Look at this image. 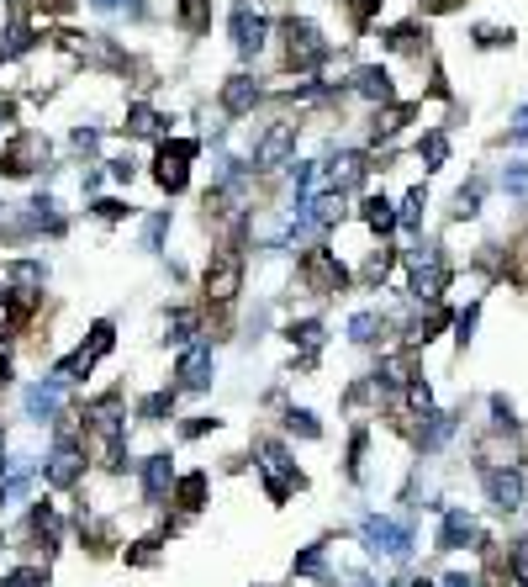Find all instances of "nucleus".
<instances>
[{"label": "nucleus", "mask_w": 528, "mask_h": 587, "mask_svg": "<svg viewBox=\"0 0 528 587\" xmlns=\"http://www.w3.org/2000/svg\"><path fill=\"white\" fill-rule=\"evenodd\" d=\"M85 424H90V445H96V455L117 471L122 466V439H127V424H122V397L106 392L101 402H90L85 408Z\"/></svg>", "instance_id": "f257e3e1"}, {"label": "nucleus", "mask_w": 528, "mask_h": 587, "mask_svg": "<svg viewBox=\"0 0 528 587\" xmlns=\"http://www.w3.org/2000/svg\"><path fill=\"white\" fill-rule=\"evenodd\" d=\"M259 476H264V492H270L275 503H286V498H291V487H301L296 461L275 445V439H264V445H259Z\"/></svg>", "instance_id": "f03ea898"}, {"label": "nucleus", "mask_w": 528, "mask_h": 587, "mask_svg": "<svg viewBox=\"0 0 528 587\" xmlns=\"http://www.w3.org/2000/svg\"><path fill=\"white\" fill-rule=\"evenodd\" d=\"M360 540L370 556H386V561H402L412 550V529L396 524V519H381V513H370V519L360 524Z\"/></svg>", "instance_id": "7ed1b4c3"}, {"label": "nucleus", "mask_w": 528, "mask_h": 587, "mask_svg": "<svg viewBox=\"0 0 528 587\" xmlns=\"http://www.w3.org/2000/svg\"><path fill=\"white\" fill-rule=\"evenodd\" d=\"M328 48H333V43L307 22V16H291V22H286V53H291L296 69H317V64L328 59Z\"/></svg>", "instance_id": "20e7f679"}, {"label": "nucleus", "mask_w": 528, "mask_h": 587, "mask_svg": "<svg viewBox=\"0 0 528 587\" xmlns=\"http://www.w3.org/2000/svg\"><path fill=\"white\" fill-rule=\"evenodd\" d=\"M201 154V143L196 138H175V143H164V154H159V164H154V180L175 196V191H185V180H191V159Z\"/></svg>", "instance_id": "39448f33"}, {"label": "nucleus", "mask_w": 528, "mask_h": 587, "mask_svg": "<svg viewBox=\"0 0 528 587\" xmlns=\"http://www.w3.org/2000/svg\"><path fill=\"white\" fill-rule=\"evenodd\" d=\"M481 482H486V498H492V508H497V513H518V508H523V498H528L523 471L486 466V471H481Z\"/></svg>", "instance_id": "423d86ee"}, {"label": "nucleus", "mask_w": 528, "mask_h": 587, "mask_svg": "<svg viewBox=\"0 0 528 587\" xmlns=\"http://www.w3.org/2000/svg\"><path fill=\"white\" fill-rule=\"evenodd\" d=\"M407 265H412V297H439L444 291V281H449V270H444V260H439V249H412L407 254Z\"/></svg>", "instance_id": "0eeeda50"}, {"label": "nucleus", "mask_w": 528, "mask_h": 587, "mask_svg": "<svg viewBox=\"0 0 528 587\" xmlns=\"http://www.w3.org/2000/svg\"><path fill=\"white\" fill-rule=\"evenodd\" d=\"M37 164H48V138H43V133L11 138V149L0 154V170H6V175H32Z\"/></svg>", "instance_id": "6e6552de"}, {"label": "nucleus", "mask_w": 528, "mask_h": 587, "mask_svg": "<svg viewBox=\"0 0 528 587\" xmlns=\"http://www.w3.org/2000/svg\"><path fill=\"white\" fill-rule=\"evenodd\" d=\"M243 281V260H238V249H222L212 265H206V297L212 302H233V291Z\"/></svg>", "instance_id": "1a4fd4ad"}, {"label": "nucleus", "mask_w": 528, "mask_h": 587, "mask_svg": "<svg viewBox=\"0 0 528 587\" xmlns=\"http://www.w3.org/2000/svg\"><path fill=\"white\" fill-rule=\"evenodd\" d=\"M264 32H270V22H264L249 0H238L233 6V48L243 53V59H254V53L264 48Z\"/></svg>", "instance_id": "9d476101"}, {"label": "nucleus", "mask_w": 528, "mask_h": 587, "mask_svg": "<svg viewBox=\"0 0 528 587\" xmlns=\"http://www.w3.org/2000/svg\"><path fill=\"white\" fill-rule=\"evenodd\" d=\"M80 471H85V450H80V445H69V439H64V445L48 455V466H43V482H48V487H59V492H69L74 482H80Z\"/></svg>", "instance_id": "9b49d317"}, {"label": "nucleus", "mask_w": 528, "mask_h": 587, "mask_svg": "<svg viewBox=\"0 0 528 587\" xmlns=\"http://www.w3.org/2000/svg\"><path fill=\"white\" fill-rule=\"evenodd\" d=\"M64 387L69 381H59V376H48V381H32L27 387V418H37V424H53L59 418V408H64Z\"/></svg>", "instance_id": "f8f14e48"}, {"label": "nucleus", "mask_w": 528, "mask_h": 587, "mask_svg": "<svg viewBox=\"0 0 528 587\" xmlns=\"http://www.w3.org/2000/svg\"><path fill=\"white\" fill-rule=\"evenodd\" d=\"M291 149H296V122H275L270 133L259 138V149H254V170H275V164H286Z\"/></svg>", "instance_id": "ddd939ff"}, {"label": "nucleus", "mask_w": 528, "mask_h": 587, "mask_svg": "<svg viewBox=\"0 0 528 587\" xmlns=\"http://www.w3.org/2000/svg\"><path fill=\"white\" fill-rule=\"evenodd\" d=\"M301 281H307L312 291H344V281H349V270L333 260L328 249H317L307 265H301Z\"/></svg>", "instance_id": "4468645a"}, {"label": "nucleus", "mask_w": 528, "mask_h": 587, "mask_svg": "<svg viewBox=\"0 0 528 587\" xmlns=\"http://www.w3.org/2000/svg\"><path fill=\"white\" fill-rule=\"evenodd\" d=\"M212 371H217V365H212V350H201V344H196V350H185L180 355V392H206V387H212Z\"/></svg>", "instance_id": "2eb2a0df"}, {"label": "nucleus", "mask_w": 528, "mask_h": 587, "mask_svg": "<svg viewBox=\"0 0 528 587\" xmlns=\"http://www.w3.org/2000/svg\"><path fill=\"white\" fill-rule=\"evenodd\" d=\"M476 540H481L476 519H470L465 508H449L444 513V529H439V550H465V545H476Z\"/></svg>", "instance_id": "dca6fc26"}, {"label": "nucleus", "mask_w": 528, "mask_h": 587, "mask_svg": "<svg viewBox=\"0 0 528 587\" xmlns=\"http://www.w3.org/2000/svg\"><path fill=\"white\" fill-rule=\"evenodd\" d=\"M169 487H175V466H169V455H148V461H143V498L164 503Z\"/></svg>", "instance_id": "f3484780"}, {"label": "nucleus", "mask_w": 528, "mask_h": 587, "mask_svg": "<svg viewBox=\"0 0 528 587\" xmlns=\"http://www.w3.org/2000/svg\"><path fill=\"white\" fill-rule=\"evenodd\" d=\"M254 101H259V80L254 75H233L228 85H222V112L228 117H243Z\"/></svg>", "instance_id": "a211bd4d"}, {"label": "nucleus", "mask_w": 528, "mask_h": 587, "mask_svg": "<svg viewBox=\"0 0 528 587\" xmlns=\"http://www.w3.org/2000/svg\"><path fill=\"white\" fill-rule=\"evenodd\" d=\"M27 318H32V297H27V291H16V297H0V339L22 334Z\"/></svg>", "instance_id": "6ab92c4d"}, {"label": "nucleus", "mask_w": 528, "mask_h": 587, "mask_svg": "<svg viewBox=\"0 0 528 587\" xmlns=\"http://www.w3.org/2000/svg\"><path fill=\"white\" fill-rule=\"evenodd\" d=\"M354 90H360L365 101H391V75L381 64H365L360 75H354Z\"/></svg>", "instance_id": "aec40b11"}, {"label": "nucleus", "mask_w": 528, "mask_h": 587, "mask_svg": "<svg viewBox=\"0 0 528 587\" xmlns=\"http://www.w3.org/2000/svg\"><path fill=\"white\" fill-rule=\"evenodd\" d=\"M175 503H180L185 513L206 508V471H191V476H180V482H175Z\"/></svg>", "instance_id": "412c9836"}, {"label": "nucleus", "mask_w": 528, "mask_h": 587, "mask_svg": "<svg viewBox=\"0 0 528 587\" xmlns=\"http://www.w3.org/2000/svg\"><path fill=\"white\" fill-rule=\"evenodd\" d=\"M360 175H365V159L360 154H338L328 164V180H333V191H344V186H360Z\"/></svg>", "instance_id": "4be33fe9"}, {"label": "nucleus", "mask_w": 528, "mask_h": 587, "mask_svg": "<svg viewBox=\"0 0 528 587\" xmlns=\"http://www.w3.org/2000/svg\"><path fill=\"white\" fill-rule=\"evenodd\" d=\"M449 434H455V413H428V424L418 429V445L423 450H439Z\"/></svg>", "instance_id": "5701e85b"}, {"label": "nucleus", "mask_w": 528, "mask_h": 587, "mask_svg": "<svg viewBox=\"0 0 528 587\" xmlns=\"http://www.w3.org/2000/svg\"><path fill=\"white\" fill-rule=\"evenodd\" d=\"M27 48H32V27H27V16L16 11L11 27H6V43H0V59H16V53H27Z\"/></svg>", "instance_id": "b1692460"}, {"label": "nucleus", "mask_w": 528, "mask_h": 587, "mask_svg": "<svg viewBox=\"0 0 528 587\" xmlns=\"http://www.w3.org/2000/svg\"><path fill=\"white\" fill-rule=\"evenodd\" d=\"M27 524H32V535H37V540H43V545H59V513H53L48 503H37Z\"/></svg>", "instance_id": "393cba45"}, {"label": "nucleus", "mask_w": 528, "mask_h": 587, "mask_svg": "<svg viewBox=\"0 0 528 587\" xmlns=\"http://www.w3.org/2000/svg\"><path fill=\"white\" fill-rule=\"evenodd\" d=\"M180 27L185 32H206V27H212V0H180Z\"/></svg>", "instance_id": "a878e982"}, {"label": "nucleus", "mask_w": 528, "mask_h": 587, "mask_svg": "<svg viewBox=\"0 0 528 587\" xmlns=\"http://www.w3.org/2000/svg\"><path fill=\"white\" fill-rule=\"evenodd\" d=\"M111 344H117V328H111V323H96V328H90V344H80V355L96 365L101 355H111Z\"/></svg>", "instance_id": "bb28decb"}, {"label": "nucleus", "mask_w": 528, "mask_h": 587, "mask_svg": "<svg viewBox=\"0 0 528 587\" xmlns=\"http://www.w3.org/2000/svg\"><path fill=\"white\" fill-rule=\"evenodd\" d=\"M365 223H370L375 233H391L396 223H402V217L391 212V201H386V196H370V201H365Z\"/></svg>", "instance_id": "cd10ccee"}, {"label": "nucleus", "mask_w": 528, "mask_h": 587, "mask_svg": "<svg viewBox=\"0 0 528 587\" xmlns=\"http://www.w3.org/2000/svg\"><path fill=\"white\" fill-rule=\"evenodd\" d=\"M412 117H418V106H386V112L375 117V127H370V133H375V138H391L396 127H402V122H412Z\"/></svg>", "instance_id": "c85d7f7f"}, {"label": "nucleus", "mask_w": 528, "mask_h": 587, "mask_svg": "<svg viewBox=\"0 0 528 587\" xmlns=\"http://www.w3.org/2000/svg\"><path fill=\"white\" fill-rule=\"evenodd\" d=\"M127 133L132 138H154L159 133V112H154V106H132V112H127Z\"/></svg>", "instance_id": "c756f323"}, {"label": "nucleus", "mask_w": 528, "mask_h": 587, "mask_svg": "<svg viewBox=\"0 0 528 587\" xmlns=\"http://www.w3.org/2000/svg\"><path fill=\"white\" fill-rule=\"evenodd\" d=\"M381 328H386L381 313H360V318L349 323V339H354V344H375V339H381Z\"/></svg>", "instance_id": "7c9ffc66"}, {"label": "nucleus", "mask_w": 528, "mask_h": 587, "mask_svg": "<svg viewBox=\"0 0 528 587\" xmlns=\"http://www.w3.org/2000/svg\"><path fill=\"white\" fill-rule=\"evenodd\" d=\"M27 482H32V466H16V471H6L0 476V503H16L27 492Z\"/></svg>", "instance_id": "2f4dec72"}, {"label": "nucleus", "mask_w": 528, "mask_h": 587, "mask_svg": "<svg viewBox=\"0 0 528 587\" xmlns=\"http://www.w3.org/2000/svg\"><path fill=\"white\" fill-rule=\"evenodd\" d=\"M169 408H175V392H154V397H143L138 418H148V424H164V418H169Z\"/></svg>", "instance_id": "473e14b6"}, {"label": "nucleus", "mask_w": 528, "mask_h": 587, "mask_svg": "<svg viewBox=\"0 0 528 587\" xmlns=\"http://www.w3.org/2000/svg\"><path fill=\"white\" fill-rule=\"evenodd\" d=\"M43 275H48L43 265H32V260H27V265H11V270H6V281H11V286H22L27 297H32V286H43Z\"/></svg>", "instance_id": "72a5a7b5"}, {"label": "nucleus", "mask_w": 528, "mask_h": 587, "mask_svg": "<svg viewBox=\"0 0 528 587\" xmlns=\"http://www.w3.org/2000/svg\"><path fill=\"white\" fill-rule=\"evenodd\" d=\"M0 587H48V572L43 566H16V572L0 577Z\"/></svg>", "instance_id": "f704fd0d"}, {"label": "nucleus", "mask_w": 528, "mask_h": 587, "mask_svg": "<svg viewBox=\"0 0 528 587\" xmlns=\"http://www.w3.org/2000/svg\"><path fill=\"white\" fill-rule=\"evenodd\" d=\"M507 572H513L518 587H528V535L513 540V550H507Z\"/></svg>", "instance_id": "c9c22d12"}, {"label": "nucleus", "mask_w": 528, "mask_h": 587, "mask_svg": "<svg viewBox=\"0 0 528 587\" xmlns=\"http://www.w3.org/2000/svg\"><path fill=\"white\" fill-rule=\"evenodd\" d=\"M418 154L428 159V170H439V164L449 159V138H444V133H428V138L418 143Z\"/></svg>", "instance_id": "e433bc0d"}, {"label": "nucleus", "mask_w": 528, "mask_h": 587, "mask_svg": "<svg viewBox=\"0 0 528 587\" xmlns=\"http://www.w3.org/2000/svg\"><path fill=\"white\" fill-rule=\"evenodd\" d=\"M286 429H291V434H301V439H317V434H323V424H317V418H312L307 408H291V413H286Z\"/></svg>", "instance_id": "4c0bfd02"}, {"label": "nucleus", "mask_w": 528, "mask_h": 587, "mask_svg": "<svg viewBox=\"0 0 528 587\" xmlns=\"http://www.w3.org/2000/svg\"><path fill=\"white\" fill-rule=\"evenodd\" d=\"M423 207H428V196H423V186H418V191H407V201H402V212H396V217H402V228H418V223H423Z\"/></svg>", "instance_id": "58836bf2"}, {"label": "nucleus", "mask_w": 528, "mask_h": 587, "mask_svg": "<svg viewBox=\"0 0 528 587\" xmlns=\"http://www.w3.org/2000/svg\"><path fill=\"white\" fill-rule=\"evenodd\" d=\"M502 191L507 196H528V164H507V170H502Z\"/></svg>", "instance_id": "ea45409f"}, {"label": "nucleus", "mask_w": 528, "mask_h": 587, "mask_svg": "<svg viewBox=\"0 0 528 587\" xmlns=\"http://www.w3.org/2000/svg\"><path fill=\"white\" fill-rule=\"evenodd\" d=\"M191 328H196V313H185V307H175V313H169V339H175V344L191 339Z\"/></svg>", "instance_id": "a19ab883"}, {"label": "nucleus", "mask_w": 528, "mask_h": 587, "mask_svg": "<svg viewBox=\"0 0 528 587\" xmlns=\"http://www.w3.org/2000/svg\"><path fill=\"white\" fill-rule=\"evenodd\" d=\"M481 212V186H460L455 191V217H476Z\"/></svg>", "instance_id": "79ce46f5"}, {"label": "nucleus", "mask_w": 528, "mask_h": 587, "mask_svg": "<svg viewBox=\"0 0 528 587\" xmlns=\"http://www.w3.org/2000/svg\"><path fill=\"white\" fill-rule=\"evenodd\" d=\"M291 344H301V350H317V344H323V323H296L291 328Z\"/></svg>", "instance_id": "37998d69"}, {"label": "nucleus", "mask_w": 528, "mask_h": 587, "mask_svg": "<svg viewBox=\"0 0 528 587\" xmlns=\"http://www.w3.org/2000/svg\"><path fill=\"white\" fill-rule=\"evenodd\" d=\"M296 572H301V577H317V572H323V545L301 550V556H296Z\"/></svg>", "instance_id": "c03bdc74"}, {"label": "nucleus", "mask_w": 528, "mask_h": 587, "mask_svg": "<svg viewBox=\"0 0 528 587\" xmlns=\"http://www.w3.org/2000/svg\"><path fill=\"white\" fill-rule=\"evenodd\" d=\"M476 43H481V48H507V43H513V32H502V27H481V32H476Z\"/></svg>", "instance_id": "a18cd8bd"}, {"label": "nucleus", "mask_w": 528, "mask_h": 587, "mask_svg": "<svg viewBox=\"0 0 528 587\" xmlns=\"http://www.w3.org/2000/svg\"><path fill=\"white\" fill-rule=\"evenodd\" d=\"M407 402H412V408H418V413H428V408H433V392H428V381H412V387H407Z\"/></svg>", "instance_id": "49530a36"}, {"label": "nucleus", "mask_w": 528, "mask_h": 587, "mask_svg": "<svg viewBox=\"0 0 528 587\" xmlns=\"http://www.w3.org/2000/svg\"><path fill=\"white\" fill-rule=\"evenodd\" d=\"M492 424H497V429H513V424H518L513 408H507V397H492Z\"/></svg>", "instance_id": "de8ad7c7"}, {"label": "nucleus", "mask_w": 528, "mask_h": 587, "mask_svg": "<svg viewBox=\"0 0 528 587\" xmlns=\"http://www.w3.org/2000/svg\"><path fill=\"white\" fill-rule=\"evenodd\" d=\"M164 228H169V217H164V212H159V217H148V233H143V238H148V249H159V244H164Z\"/></svg>", "instance_id": "09e8293b"}, {"label": "nucleus", "mask_w": 528, "mask_h": 587, "mask_svg": "<svg viewBox=\"0 0 528 587\" xmlns=\"http://www.w3.org/2000/svg\"><path fill=\"white\" fill-rule=\"evenodd\" d=\"M96 143H101V133H96V127H74V149H80V154H90V149H96Z\"/></svg>", "instance_id": "8fccbe9b"}, {"label": "nucleus", "mask_w": 528, "mask_h": 587, "mask_svg": "<svg viewBox=\"0 0 528 587\" xmlns=\"http://www.w3.org/2000/svg\"><path fill=\"white\" fill-rule=\"evenodd\" d=\"M349 11H354V22H360V27H365V22H370V16H375V11H381V0H349Z\"/></svg>", "instance_id": "3c124183"}, {"label": "nucleus", "mask_w": 528, "mask_h": 587, "mask_svg": "<svg viewBox=\"0 0 528 587\" xmlns=\"http://www.w3.org/2000/svg\"><path fill=\"white\" fill-rule=\"evenodd\" d=\"M386 270H391V254L381 249V254H375V260L365 265V275H370V281H386Z\"/></svg>", "instance_id": "603ef678"}, {"label": "nucleus", "mask_w": 528, "mask_h": 587, "mask_svg": "<svg viewBox=\"0 0 528 587\" xmlns=\"http://www.w3.org/2000/svg\"><path fill=\"white\" fill-rule=\"evenodd\" d=\"M476 313H481V307H465V313L455 318V328H460V344H470V328H476Z\"/></svg>", "instance_id": "864d4df0"}, {"label": "nucleus", "mask_w": 528, "mask_h": 587, "mask_svg": "<svg viewBox=\"0 0 528 587\" xmlns=\"http://www.w3.org/2000/svg\"><path fill=\"white\" fill-rule=\"evenodd\" d=\"M455 6H465V0H423V11H455Z\"/></svg>", "instance_id": "5fc2aeb1"}, {"label": "nucleus", "mask_w": 528, "mask_h": 587, "mask_svg": "<svg viewBox=\"0 0 528 587\" xmlns=\"http://www.w3.org/2000/svg\"><path fill=\"white\" fill-rule=\"evenodd\" d=\"M111 175H117V180H132V159H111Z\"/></svg>", "instance_id": "6e6d98bb"}, {"label": "nucleus", "mask_w": 528, "mask_h": 587, "mask_svg": "<svg viewBox=\"0 0 528 587\" xmlns=\"http://www.w3.org/2000/svg\"><path fill=\"white\" fill-rule=\"evenodd\" d=\"M513 133H518V138H528V106L518 112V127H513Z\"/></svg>", "instance_id": "4d7b16f0"}, {"label": "nucleus", "mask_w": 528, "mask_h": 587, "mask_svg": "<svg viewBox=\"0 0 528 587\" xmlns=\"http://www.w3.org/2000/svg\"><path fill=\"white\" fill-rule=\"evenodd\" d=\"M0 381H11V355L0 350Z\"/></svg>", "instance_id": "13d9d810"}, {"label": "nucleus", "mask_w": 528, "mask_h": 587, "mask_svg": "<svg viewBox=\"0 0 528 587\" xmlns=\"http://www.w3.org/2000/svg\"><path fill=\"white\" fill-rule=\"evenodd\" d=\"M444 587H470V577H465V572H455V577H444Z\"/></svg>", "instance_id": "bf43d9fd"}, {"label": "nucleus", "mask_w": 528, "mask_h": 587, "mask_svg": "<svg viewBox=\"0 0 528 587\" xmlns=\"http://www.w3.org/2000/svg\"><path fill=\"white\" fill-rule=\"evenodd\" d=\"M402 587H433L428 577H412V582H402Z\"/></svg>", "instance_id": "052dcab7"}, {"label": "nucleus", "mask_w": 528, "mask_h": 587, "mask_svg": "<svg viewBox=\"0 0 528 587\" xmlns=\"http://www.w3.org/2000/svg\"><path fill=\"white\" fill-rule=\"evenodd\" d=\"M96 6H122V0H96Z\"/></svg>", "instance_id": "680f3d73"}, {"label": "nucleus", "mask_w": 528, "mask_h": 587, "mask_svg": "<svg viewBox=\"0 0 528 587\" xmlns=\"http://www.w3.org/2000/svg\"><path fill=\"white\" fill-rule=\"evenodd\" d=\"M0 445H6V429H0Z\"/></svg>", "instance_id": "e2e57ef3"}]
</instances>
